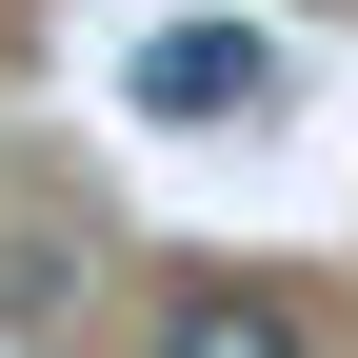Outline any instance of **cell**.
Wrapping results in <instances>:
<instances>
[{
	"label": "cell",
	"mask_w": 358,
	"mask_h": 358,
	"mask_svg": "<svg viewBox=\"0 0 358 358\" xmlns=\"http://www.w3.org/2000/svg\"><path fill=\"white\" fill-rule=\"evenodd\" d=\"M120 100H140V120H259V100H279V40H259V20H159L140 60H120Z\"/></svg>",
	"instance_id": "6da1fadb"
},
{
	"label": "cell",
	"mask_w": 358,
	"mask_h": 358,
	"mask_svg": "<svg viewBox=\"0 0 358 358\" xmlns=\"http://www.w3.org/2000/svg\"><path fill=\"white\" fill-rule=\"evenodd\" d=\"M159 358H299V319H279L259 279H179V299H159Z\"/></svg>",
	"instance_id": "7a4b0ae2"
}]
</instances>
